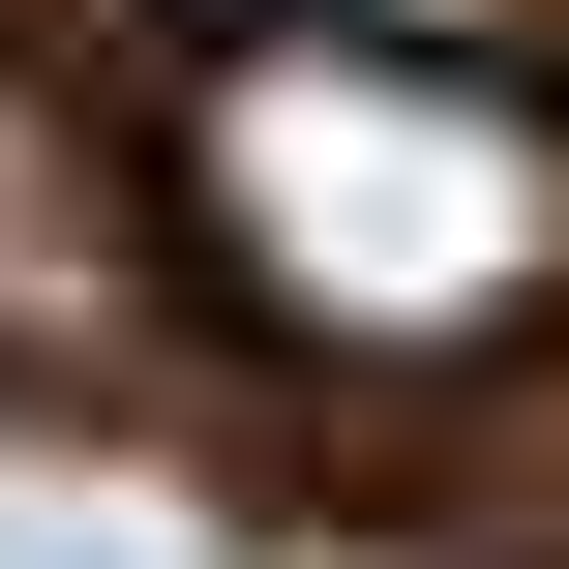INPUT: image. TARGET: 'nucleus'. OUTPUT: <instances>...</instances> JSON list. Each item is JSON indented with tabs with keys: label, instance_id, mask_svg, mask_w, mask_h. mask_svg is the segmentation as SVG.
I'll return each mask as SVG.
<instances>
[{
	"label": "nucleus",
	"instance_id": "f257e3e1",
	"mask_svg": "<svg viewBox=\"0 0 569 569\" xmlns=\"http://www.w3.org/2000/svg\"><path fill=\"white\" fill-rule=\"evenodd\" d=\"M180 330L270 390H510L569 330V90L510 30H180Z\"/></svg>",
	"mask_w": 569,
	"mask_h": 569
},
{
	"label": "nucleus",
	"instance_id": "f03ea898",
	"mask_svg": "<svg viewBox=\"0 0 569 569\" xmlns=\"http://www.w3.org/2000/svg\"><path fill=\"white\" fill-rule=\"evenodd\" d=\"M150 360H210V330H180L150 90H90V60L0 0V390H150Z\"/></svg>",
	"mask_w": 569,
	"mask_h": 569
},
{
	"label": "nucleus",
	"instance_id": "7ed1b4c3",
	"mask_svg": "<svg viewBox=\"0 0 569 569\" xmlns=\"http://www.w3.org/2000/svg\"><path fill=\"white\" fill-rule=\"evenodd\" d=\"M180 30H480V0H180Z\"/></svg>",
	"mask_w": 569,
	"mask_h": 569
},
{
	"label": "nucleus",
	"instance_id": "20e7f679",
	"mask_svg": "<svg viewBox=\"0 0 569 569\" xmlns=\"http://www.w3.org/2000/svg\"><path fill=\"white\" fill-rule=\"evenodd\" d=\"M0 569H120V540H0Z\"/></svg>",
	"mask_w": 569,
	"mask_h": 569
}]
</instances>
